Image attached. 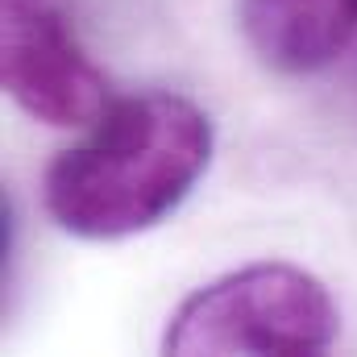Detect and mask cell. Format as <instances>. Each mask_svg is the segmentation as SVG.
Listing matches in <instances>:
<instances>
[{
	"label": "cell",
	"instance_id": "1",
	"mask_svg": "<svg viewBox=\"0 0 357 357\" xmlns=\"http://www.w3.org/2000/svg\"><path fill=\"white\" fill-rule=\"evenodd\" d=\"M208 112L175 91L112 100L42 183L46 212L84 241H125L162 225L212 162Z\"/></svg>",
	"mask_w": 357,
	"mask_h": 357
},
{
	"label": "cell",
	"instance_id": "2",
	"mask_svg": "<svg viewBox=\"0 0 357 357\" xmlns=\"http://www.w3.org/2000/svg\"><path fill=\"white\" fill-rule=\"evenodd\" d=\"M341 333L328 287L287 262H254L191 291L167 320L162 354L175 357H312Z\"/></svg>",
	"mask_w": 357,
	"mask_h": 357
},
{
	"label": "cell",
	"instance_id": "3",
	"mask_svg": "<svg viewBox=\"0 0 357 357\" xmlns=\"http://www.w3.org/2000/svg\"><path fill=\"white\" fill-rule=\"evenodd\" d=\"M0 79L25 116L54 129H88L108 108L104 75L59 0H0Z\"/></svg>",
	"mask_w": 357,
	"mask_h": 357
},
{
	"label": "cell",
	"instance_id": "4",
	"mask_svg": "<svg viewBox=\"0 0 357 357\" xmlns=\"http://www.w3.org/2000/svg\"><path fill=\"white\" fill-rule=\"evenodd\" d=\"M237 25L262 67L316 75L357 42V0H237Z\"/></svg>",
	"mask_w": 357,
	"mask_h": 357
}]
</instances>
